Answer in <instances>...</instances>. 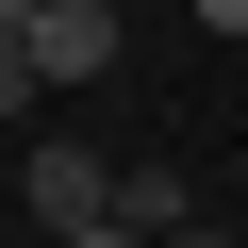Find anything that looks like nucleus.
<instances>
[{"mask_svg": "<svg viewBox=\"0 0 248 248\" xmlns=\"http://www.w3.org/2000/svg\"><path fill=\"white\" fill-rule=\"evenodd\" d=\"M199 33H248V0H199Z\"/></svg>", "mask_w": 248, "mask_h": 248, "instance_id": "39448f33", "label": "nucleus"}, {"mask_svg": "<svg viewBox=\"0 0 248 248\" xmlns=\"http://www.w3.org/2000/svg\"><path fill=\"white\" fill-rule=\"evenodd\" d=\"M17 199H33V215H50V232H99V215H116V166H99V149H66V133H50V149H33V166H17Z\"/></svg>", "mask_w": 248, "mask_h": 248, "instance_id": "f03ea898", "label": "nucleus"}, {"mask_svg": "<svg viewBox=\"0 0 248 248\" xmlns=\"http://www.w3.org/2000/svg\"><path fill=\"white\" fill-rule=\"evenodd\" d=\"M33 99H50V83L17 66V33H0V133H17V116H33Z\"/></svg>", "mask_w": 248, "mask_h": 248, "instance_id": "20e7f679", "label": "nucleus"}, {"mask_svg": "<svg viewBox=\"0 0 248 248\" xmlns=\"http://www.w3.org/2000/svg\"><path fill=\"white\" fill-rule=\"evenodd\" d=\"M166 248H248V232H215V215H199V232H166Z\"/></svg>", "mask_w": 248, "mask_h": 248, "instance_id": "0eeeda50", "label": "nucleus"}, {"mask_svg": "<svg viewBox=\"0 0 248 248\" xmlns=\"http://www.w3.org/2000/svg\"><path fill=\"white\" fill-rule=\"evenodd\" d=\"M116 232H149V248L199 232V182H182V166H116Z\"/></svg>", "mask_w": 248, "mask_h": 248, "instance_id": "7ed1b4c3", "label": "nucleus"}, {"mask_svg": "<svg viewBox=\"0 0 248 248\" xmlns=\"http://www.w3.org/2000/svg\"><path fill=\"white\" fill-rule=\"evenodd\" d=\"M66 248H149V232H116V215H99V232H66Z\"/></svg>", "mask_w": 248, "mask_h": 248, "instance_id": "423d86ee", "label": "nucleus"}, {"mask_svg": "<svg viewBox=\"0 0 248 248\" xmlns=\"http://www.w3.org/2000/svg\"><path fill=\"white\" fill-rule=\"evenodd\" d=\"M0 33H17V66H33L50 99H83V83L116 66V0H0Z\"/></svg>", "mask_w": 248, "mask_h": 248, "instance_id": "f257e3e1", "label": "nucleus"}]
</instances>
